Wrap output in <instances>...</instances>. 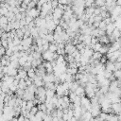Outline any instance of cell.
<instances>
[{"label": "cell", "instance_id": "9a60e30c", "mask_svg": "<svg viewBox=\"0 0 121 121\" xmlns=\"http://www.w3.org/2000/svg\"><path fill=\"white\" fill-rule=\"evenodd\" d=\"M8 68H9L8 73H7L8 76H9V77H13V78H14V77L18 74V69H14V68H11V67H9V66H8Z\"/></svg>", "mask_w": 121, "mask_h": 121}, {"label": "cell", "instance_id": "60d3db41", "mask_svg": "<svg viewBox=\"0 0 121 121\" xmlns=\"http://www.w3.org/2000/svg\"><path fill=\"white\" fill-rule=\"evenodd\" d=\"M9 88V91H10L11 93H15V92L17 91V89H18V87H17V86H15V85H13V84H11Z\"/></svg>", "mask_w": 121, "mask_h": 121}, {"label": "cell", "instance_id": "3957f363", "mask_svg": "<svg viewBox=\"0 0 121 121\" xmlns=\"http://www.w3.org/2000/svg\"><path fill=\"white\" fill-rule=\"evenodd\" d=\"M40 12H41V10H40V9H36V8L31 9H29V10H26V15H28V16H30V17H32L33 19H34V18L36 19V18L40 17Z\"/></svg>", "mask_w": 121, "mask_h": 121}, {"label": "cell", "instance_id": "52a82bcc", "mask_svg": "<svg viewBox=\"0 0 121 121\" xmlns=\"http://www.w3.org/2000/svg\"><path fill=\"white\" fill-rule=\"evenodd\" d=\"M76 50H77L76 49V46L73 45L72 43H65L64 51H65V54L66 55H72Z\"/></svg>", "mask_w": 121, "mask_h": 121}, {"label": "cell", "instance_id": "f6af8a7d", "mask_svg": "<svg viewBox=\"0 0 121 121\" xmlns=\"http://www.w3.org/2000/svg\"><path fill=\"white\" fill-rule=\"evenodd\" d=\"M96 43H98V39L95 37H92L91 39V45H95Z\"/></svg>", "mask_w": 121, "mask_h": 121}, {"label": "cell", "instance_id": "44dd1931", "mask_svg": "<svg viewBox=\"0 0 121 121\" xmlns=\"http://www.w3.org/2000/svg\"><path fill=\"white\" fill-rule=\"evenodd\" d=\"M55 95H56V92L55 91H52V90H46L45 91V96H46V98L51 99Z\"/></svg>", "mask_w": 121, "mask_h": 121}, {"label": "cell", "instance_id": "8fae6325", "mask_svg": "<svg viewBox=\"0 0 121 121\" xmlns=\"http://www.w3.org/2000/svg\"><path fill=\"white\" fill-rule=\"evenodd\" d=\"M75 94H76V95H78L80 98L81 97H84L85 96V89L83 87H81V86H78L77 88V90L75 91Z\"/></svg>", "mask_w": 121, "mask_h": 121}, {"label": "cell", "instance_id": "74e56055", "mask_svg": "<svg viewBox=\"0 0 121 121\" xmlns=\"http://www.w3.org/2000/svg\"><path fill=\"white\" fill-rule=\"evenodd\" d=\"M62 31H64V30L62 29V27H61L60 26H57L56 28H55V30H54V33H58V34H60V33H61Z\"/></svg>", "mask_w": 121, "mask_h": 121}, {"label": "cell", "instance_id": "5b68a950", "mask_svg": "<svg viewBox=\"0 0 121 121\" xmlns=\"http://www.w3.org/2000/svg\"><path fill=\"white\" fill-rule=\"evenodd\" d=\"M42 58H43V60L51 62L52 60H54V53H52V52H50L48 50L44 51V52L42 53Z\"/></svg>", "mask_w": 121, "mask_h": 121}, {"label": "cell", "instance_id": "e575fe53", "mask_svg": "<svg viewBox=\"0 0 121 121\" xmlns=\"http://www.w3.org/2000/svg\"><path fill=\"white\" fill-rule=\"evenodd\" d=\"M65 78H66V73H64V74H61V75L59 77V79H60V83H64V82H65Z\"/></svg>", "mask_w": 121, "mask_h": 121}, {"label": "cell", "instance_id": "d6a6232c", "mask_svg": "<svg viewBox=\"0 0 121 121\" xmlns=\"http://www.w3.org/2000/svg\"><path fill=\"white\" fill-rule=\"evenodd\" d=\"M16 37H18V38L21 39V40H22V38L24 37V32L22 31L21 28H19V29L16 30Z\"/></svg>", "mask_w": 121, "mask_h": 121}, {"label": "cell", "instance_id": "6f0895ef", "mask_svg": "<svg viewBox=\"0 0 121 121\" xmlns=\"http://www.w3.org/2000/svg\"><path fill=\"white\" fill-rule=\"evenodd\" d=\"M2 70H3V66H2L1 64H0V74L2 73Z\"/></svg>", "mask_w": 121, "mask_h": 121}, {"label": "cell", "instance_id": "7a4b0ae2", "mask_svg": "<svg viewBox=\"0 0 121 121\" xmlns=\"http://www.w3.org/2000/svg\"><path fill=\"white\" fill-rule=\"evenodd\" d=\"M80 107L81 108H85L89 112L90 111V108H91V100L87 96L81 97L80 98Z\"/></svg>", "mask_w": 121, "mask_h": 121}, {"label": "cell", "instance_id": "277c9868", "mask_svg": "<svg viewBox=\"0 0 121 121\" xmlns=\"http://www.w3.org/2000/svg\"><path fill=\"white\" fill-rule=\"evenodd\" d=\"M63 10L60 9V8H56L55 9H53V13H52V16H53V20L57 19V20H60L62 18V15H63Z\"/></svg>", "mask_w": 121, "mask_h": 121}, {"label": "cell", "instance_id": "836d02e7", "mask_svg": "<svg viewBox=\"0 0 121 121\" xmlns=\"http://www.w3.org/2000/svg\"><path fill=\"white\" fill-rule=\"evenodd\" d=\"M21 39H19L18 37H15L13 40H12V43H13V45H19L21 44Z\"/></svg>", "mask_w": 121, "mask_h": 121}, {"label": "cell", "instance_id": "f907efd6", "mask_svg": "<svg viewBox=\"0 0 121 121\" xmlns=\"http://www.w3.org/2000/svg\"><path fill=\"white\" fill-rule=\"evenodd\" d=\"M103 21L105 22V24L106 25H109V24H111L112 22H111V18L109 17V18H105V19H103Z\"/></svg>", "mask_w": 121, "mask_h": 121}, {"label": "cell", "instance_id": "7c38bea8", "mask_svg": "<svg viewBox=\"0 0 121 121\" xmlns=\"http://www.w3.org/2000/svg\"><path fill=\"white\" fill-rule=\"evenodd\" d=\"M58 84H56L55 82H48V83H44L43 87L45 90H52V91H56Z\"/></svg>", "mask_w": 121, "mask_h": 121}, {"label": "cell", "instance_id": "484cf974", "mask_svg": "<svg viewBox=\"0 0 121 121\" xmlns=\"http://www.w3.org/2000/svg\"><path fill=\"white\" fill-rule=\"evenodd\" d=\"M64 62H66V61H65V59H64V56L59 55L58 59L56 60V63H57V64H61V63H64Z\"/></svg>", "mask_w": 121, "mask_h": 121}, {"label": "cell", "instance_id": "5bb4252c", "mask_svg": "<svg viewBox=\"0 0 121 121\" xmlns=\"http://www.w3.org/2000/svg\"><path fill=\"white\" fill-rule=\"evenodd\" d=\"M98 43H100L102 45H106V44H109L110 43V41H109V38L107 35H104V36H101L98 38Z\"/></svg>", "mask_w": 121, "mask_h": 121}, {"label": "cell", "instance_id": "b9f144b4", "mask_svg": "<svg viewBox=\"0 0 121 121\" xmlns=\"http://www.w3.org/2000/svg\"><path fill=\"white\" fill-rule=\"evenodd\" d=\"M52 119H53V117L50 114H45L43 119V121H52Z\"/></svg>", "mask_w": 121, "mask_h": 121}, {"label": "cell", "instance_id": "1f68e13d", "mask_svg": "<svg viewBox=\"0 0 121 121\" xmlns=\"http://www.w3.org/2000/svg\"><path fill=\"white\" fill-rule=\"evenodd\" d=\"M34 107V104H33V101H26V110L27 112H29L32 108Z\"/></svg>", "mask_w": 121, "mask_h": 121}, {"label": "cell", "instance_id": "11a10c76", "mask_svg": "<svg viewBox=\"0 0 121 121\" xmlns=\"http://www.w3.org/2000/svg\"><path fill=\"white\" fill-rule=\"evenodd\" d=\"M4 32H5V31H4V30H2V29L0 28V39H1V37H2V34H3Z\"/></svg>", "mask_w": 121, "mask_h": 121}, {"label": "cell", "instance_id": "f35d334b", "mask_svg": "<svg viewBox=\"0 0 121 121\" xmlns=\"http://www.w3.org/2000/svg\"><path fill=\"white\" fill-rule=\"evenodd\" d=\"M25 20H26V26H27V25H28V24H30L34 19H33L32 17H30V16L26 15V18H25Z\"/></svg>", "mask_w": 121, "mask_h": 121}, {"label": "cell", "instance_id": "9f6ffc18", "mask_svg": "<svg viewBox=\"0 0 121 121\" xmlns=\"http://www.w3.org/2000/svg\"><path fill=\"white\" fill-rule=\"evenodd\" d=\"M52 121H60V120H59V119H58L57 117H53V119H52Z\"/></svg>", "mask_w": 121, "mask_h": 121}, {"label": "cell", "instance_id": "f1b7e54d", "mask_svg": "<svg viewBox=\"0 0 121 121\" xmlns=\"http://www.w3.org/2000/svg\"><path fill=\"white\" fill-rule=\"evenodd\" d=\"M9 24V20L6 16H1L0 17V26H3V25H8Z\"/></svg>", "mask_w": 121, "mask_h": 121}, {"label": "cell", "instance_id": "ee69618b", "mask_svg": "<svg viewBox=\"0 0 121 121\" xmlns=\"http://www.w3.org/2000/svg\"><path fill=\"white\" fill-rule=\"evenodd\" d=\"M94 3H95V2H94L93 0H88V1H85V7L90 8V7H92V5H93Z\"/></svg>", "mask_w": 121, "mask_h": 121}, {"label": "cell", "instance_id": "8d00e7d4", "mask_svg": "<svg viewBox=\"0 0 121 121\" xmlns=\"http://www.w3.org/2000/svg\"><path fill=\"white\" fill-rule=\"evenodd\" d=\"M112 72H110V71H107V70H104V72H103V77L105 78H108L109 79V78L112 76Z\"/></svg>", "mask_w": 121, "mask_h": 121}, {"label": "cell", "instance_id": "cb8c5ba5", "mask_svg": "<svg viewBox=\"0 0 121 121\" xmlns=\"http://www.w3.org/2000/svg\"><path fill=\"white\" fill-rule=\"evenodd\" d=\"M102 56H103V55H101L99 52H94V54H93V56H92V59H93L94 60H99L102 58Z\"/></svg>", "mask_w": 121, "mask_h": 121}, {"label": "cell", "instance_id": "d6986e66", "mask_svg": "<svg viewBox=\"0 0 121 121\" xmlns=\"http://www.w3.org/2000/svg\"><path fill=\"white\" fill-rule=\"evenodd\" d=\"M27 88L26 86V80L25 79H20L19 80V83H18V89H21V90H26Z\"/></svg>", "mask_w": 121, "mask_h": 121}, {"label": "cell", "instance_id": "f5cc1de1", "mask_svg": "<svg viewBox=\"0 0 121 121\" xmlns=\"http://www.w3.org/2000/svg\"><path fill=\"white\" fill-rule=\"evenodd\" d=\"M29 2H30L29 0H25V1H23V3H24L25 5H26V6H27V5L29 4Z\"/></svg>", "mask_w": 121, "mask_h": 121}, {"label": "cell", "instance_id": "db71d44e", "mask_svg": "<svg viewBox=\"0 0 121 121\" xmlns=\"http://www.w3.org/2000/svg\"><path fill=\"white\" fill-rule=\"evenodd\" d=\"M116 61H117V62H121V55H120V56H119V57L117 58V60H116Z\"/></svg>", "mask_w": 121, "mask_h": 121}, {"label": "cell", "instance_id": "9c48e42d", "mask_svg": "<svg viewBox=\"0 0 121 121\" xmlns=\"http://www.w3.org/2000/svg\"><path fill=\"white\" fill-rule=\"evenodd\" d=\"M116 27H115V25H114V23H111V24H109V25H107V26H106V35L107 36H111L112 35V31L115 29Z\"/></svg>", "mask_w": 121, "mask_h": 121}, {"label": "cell", "instance_id": "d4e9b609", "mask_svg": "<svg viewBox=\"0 0 121 121\" xmlns=\"http://www.w3.org/2000/svg\"><path fill=\"white\" fill-rule=\"evenodd\" d=\"M36 77V74H35V70L33 68H31L29 71H27V78H31L33 80V78Z\"/></svg>", "mask_w": 121, "mask_h": 121}, {"label": "cell", "instance_id": "4dcf8cb0", "mask_svg": "<svg viewBox=\"0 0 121 121\" xmlns=\"http://www.w3.org/2000/svg\"><path fill=\"white\" fill-rule=\"evenodd\" d=\"M95 5L96 8H101V7L105 6V1H103V0H96L95 2Z\"/></svg>", "mask_w": 121, "mask_h": 121}, {"label": "cell", "instance_id": "e0dca14e", "mask_svg": "<svg viewBox=\"0 0 121 121\" xmlns=\"http://www.w3.org/2000/svg\"><path fill=\"white\" fill-rule=\"evenodd\" d=\"M115 41H117V40H119L120 39V37H121V32L117 29V28H115L113 31H112V35H111Z\"/></svg>", "mask_w": 121, "mask_h": 121}, {"label": "cell", "instance_id": "d590c367", "mask_svg": "<svg viewBox=\"0 0 121 121\" xmlns=\"http://www.w3.org/2000/svg\"><path fill=\"white\" fill-rule=\"evenodd\" d=\"M37 112H38V108H37V106H34V107L29 111V114H30V115H35Z\"/></svg>", "mask_w": 121, "mask_h": 121}, {"label": "cell", "instance_id": "681fc988", "mask_svg": "<svg viewBox=\"0 0 121 121\" xmlns=\"http://www.w3.org/2000/svg\"><path fill=\"white\" fill-rule=\"evenodd\" d=\"M114 66H115V69H116V70H121V62L115 61V62H114Z\"/></svg>", "mask_w": 121, "mask_h": 121}, {"label": "cell", "instance_id": "f546056e", "mask_svg": "<svg viewBox=\"0 0 121 121\" xmlns=\"http://www.w3.org/2000/svg\"><path fill=\"white\" fill-rule=\"evenodd\" d=\"M37 108H38V111L43 112L45 113V112H46V107H45V104H44V103H41V104H39V105L37 106Z\"/></svg>", "mask_w": 121, "mask_h": 121}, {"label": "cell", "instance_id": "30bf717a", "mask_svg": "<svg viewBox=\"0 0 121 121\" xmlns=\"http://www.w3.org/2000/svg\"><path fill=\"white\" fill-rule=\"evenodd\" d=\"M105 70L110 71V72H112V73H113L114 71H116L115 66H114V63H112V62H111V61L108 60V61L105 63Z\"/></svg>", "mask_w": 121, "mask_h": 121}, {"label": "cell", "instance_id": "c3c4849f", "mask_svg": "<svg viewBox=\"0 0 121 121\" xmlns=\"http://www.w3.org/2000/svg\"><path fill=\"white\" fill-rule=\"evenodd\" d=\"M62 100H63V102L64 103H66V104H70V99H69V97L68 96H62Z\"/></svg>", "mask_w": 121, "mask_h": 121}, {"label": "cell", "instance_id": "ffe728a7", "mask_svg": "<svg viewBox=\"0 0 121 121\" xmlns=\"http://www.w3.org/2000/svg\"><path fill=\"white\" fill-rule=\"evenodd\" d=\"M58 50V46L55 43H49V47H48V51L52 52V53H56Z\"/></svg>", "mask_w": 121, "mask_h": 121}, {"label": "cell", "instance_id": "603a6c76", "mask_svg": "<svg viewBox=\"0 0 121 121\" xmlns=\"http://www.w3.org/2000/svg\"><path fill=\"white\" fill-rule=\"evenodd\" d=\"M9 66V67H11V68H14V69H19V68H20V65H19L18 60H13V61H10Z\"/></svg>", "mask_w": 121, "mask_h": 121}, {"label": "cell", "instance_id": "7dc6e473", "mask_svg": "<svg viewBox=\"0 0 121 121\" xmlns=\"http://www.w3.org/2000/svg\"><path fill=\"white\" fill-rule=\"evenodd\" d=\"M5 55H6V48L1 47L0 48V58L3 57V56H5Z\"/></svg>", "mask_w": 121, "mask_h": 121}, {"label": "cell", "instance_id": "4fadbf2b", "mask_svg": "<svg viewBox=\"0 0 121 121\" xmlns=\"http://www.w3.org/2000/svg\"><path fill=\"white\" fill-rule=\"evenodd\" d=\"M18 77L20 78V79H26V78H27V72L26 71H25L22 67H20L19 69H18Z\"/></svg>", "mask_w": 121, "mask_h": 121}, {"label": "cell", "instance_id": "ac0fdd59", "mask_svg": "<svg viewBox=\"0 0 121 121\" xmlns=\"http://www.w3.org/2000/svg\"><path fill=\"white\" fill-rule=\"evenodd\" d=\"M111 83V81L108 79V78H104L102 79L100 82H97V86L100 88V87H103V86H109Z\"/></svg>", "mask_w": 121, "mask_h": 121}, {"label": "cell", "instance_id": "ba28073f", "mask_svg": "<svg viewBox=\"0 0 121 121\" xmlns=\"http://www.w3.org/2000/svg\"><path fill=\"white\" fill-rule=\"evenodd\" d=\"M43 81L44 83H48V82H54L55 81V76L54 74H45L43 77Z\"/></svg>", "mask_w": 121, "mask_h": 121}, {"label": "cell", "instance_id": "bcb514c9", "mask_svg": "<svg viewBox=\"0 0 121 121\" xmlns=\"http://www.w3.org/2000/svg\"><path fill=\"white\" fill-rule=\"evenodd\" d=\"M12 55H13V52H12V50H11V49H9V48L6 49V56L10 57V56H12Z\"/></svg>", "mask_w": 121, "mask_h": 121}, {"label": "cell", "instance_id": "816d5d0a", "mask_svg": "<svg viewBox=\"0 0 121 121\" xmlns=\"http://www.w3.org/2000/svg\"><path fill=\"white\" fill-rule=\"evenodd\" d=\"M17 120H18V121H26V118H25L23 115L20 114V115L17 117Z\"/></svg>", "mask_w": 121, "mask_h": 121}, {"label": "cell", "instance_id": "7bdbcfd3", "mask_svg": "<svg viewBox=\"0 0 121 121\" xmlns=\"http://www.w3.org/2000/svg\"><path fill=\"white\" fill-rule=\"evenodd\" d=\"M58 6H59V3H58V1H51V7H52V9H55L56 8H58Z\"/></svg>", "mask_w": 121, "mask_h": 121}, {"label": "cell", "instance_id": "ab89813d", "mask_svg": "<svg viewBox=\"0 0 121 121\" xmlns=\"http://www.w3.org/2000/svg\"><path fill=\"white\" fill-rule=\"evenodd\" d=\"M1 45L2 47L8 49V40H1Z\"/></svg>", "mask_w": 121, "mask_h": 121}, {"label": "cell", "instance_id": "83f0119b", "mask_svg": "<svg viewBox=\"0 0 121 121\" xmlns=\"http://www.w3.org/2000/svg\"><path fill=\"white\" fill-rule=\"evenodd\" d=\"M31 55H32V57H33L34 60H41V59H43V58H42V54L39 53V52L34 51V52H32Z\"/></svg>", "mask_w": 121, "mask_h": 121}, {"label": "cell", "instance_id": "7402d4cb", "mask_svg": "<svg viewBox=\"0 0 121 121\" xmlns=\"http://www.w3.org/2000/svg\"><path fill=\"white\" fill-rule=\"evenodd\" d=\"M24 94H25V91H24V90L17 89V91L15 92V96H16L17 98L22 99V98H23V96H24Z\"/></svg>", "mask_w": 121, "mask_h": 121}, {"label": "cell", "instance_id": "6da1fadb", "mask_svg": "<svg viewBox=\"0 0 121 121\" xmlns=\"http://www.w3.org/2000/svg\"><path fill=\"white\" fill-rule=\"evenodd\" d=\"M66 69H67L66 62L61 63V64H57V65L53 68V74H54L55 77H60L61 74L66 73Z\"/></svg>", "mask_w": 121, "mask_h": 121}, {"label": "cell", "instance_id": "4316f807", "mask_svg": "<svg viewBox=\"0 0 121 121\" xmlns=\"http://www.w3.org/2000/svg\"><path fill=\"white\" fill-rule=\"evenodd\" d=\"M36 6H37V1H30L29 4L27 5V9H26V10H29V9H31L36 8Z\"/></svg>", "mask_w": 121, "mask_h": 121}, {"label": "cell", "instance_id": "8992f818", "mask_svg": "<svg viewBox=\"0 0 121 121\" xmlns=\"http://www.w3.org/2000/svg\"><path fill=\"white\" fill-rule=\"evenodd\" d=\"M35 98V93H32V92H29L28 90H25V94H24V96H23V100L25 101H32L33 99Z\"/></svg>", "mask_w": 121, "mask_h": 121}, {"label": "cell", "instance_id": "2e32d148", "mask_svg": "<svg viewBox=\"0 0 121 121\" xmlns=\"http://www.w3.org/2000/svg\"><path fill=\"white\" fill-rule=\"evenodd\" d=\"M117 87H118V84H117V80L112 81V82L110 83V85H109V92H110V93H113Z\"/></svg>", "mask_w": 121, "mask_h": 121}]
</instances>
